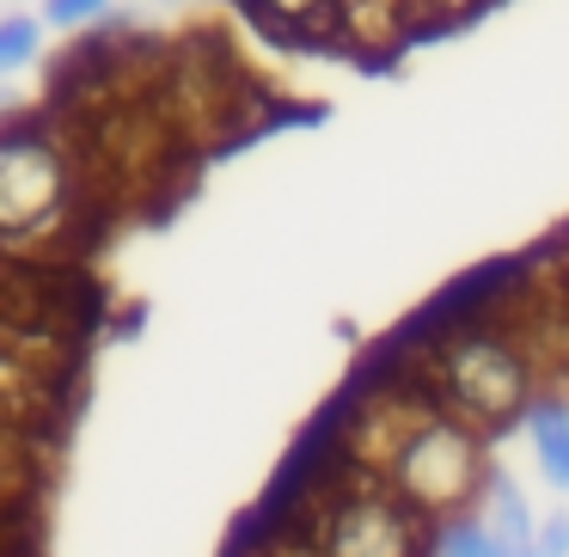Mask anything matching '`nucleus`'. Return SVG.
<instances>
[{
	"mask_svg": "<svg viewBox=\"0 0 569 557\" xmlns=\"http://www.w3.org/2000/svg\"><path fill=\"white\" fill-rule=\"evenodd\" d=\"M539 557H569V508L539 515Z\"/></svg>",
	"mask_w": 569,
	"mask_h": 557,
	"instance_id": "nucleus-15",
	"label": "nucleus"
},
{
	"mask_svg": "<svg viewBox=\"0 0 569 557\" xmlns=\"http://www.w3.org/2000/svg\"><path fill=\"white\" fill-rule=\"evenodd\" d=\"M417 374L429 380L435 405L447 417H459L466 429H478L483 441L520 429L532 410V398L545 392L532 374L527 349L471 300V312H447L422 331V349H410Z\"/></svg>",
	"mask_w": 569,
	"mask_h": 557,
	"instance_id": "nucleus-2",
	"label": "nucleus"
},
{
	"mask_svg": "<svg viewBox=\"0 0 569 557\" xmlns=\"http://www.w3.org/2000/svg\"><path fill=\"white\" fill-rule=\"evenodd\" d=\"M496 0H410V26H417V43L447 38V31H466L490 13Z\"/></svg>",
	"mask_w": 569,
	"mask_h": 557,
	"instance_id": "nucleus-11",
	"label": "nucleus"
},
{
	"mask_svg": "<svg viewBox=\"0 0 569 557\" xmlns=\"http://www.w3.org/2000/svg\"><path fill=\"white\" fill-rule=\"evenodd\" d=\"M331 50L356 68H398L417 50L410 0H331Z\"/></svg>",
	"mask_w": 569,
	"mask_h": 557,
	"instance_id": "nucleus-6",
	"label": "nucleus"
},
{
	"mask_svg": "<svg viewBox=\"0 0 569 557\" xmlns=\"http://www.w3.org/2000/svg\"><path fill=\"white\" fill-rule=\"evenodd\" d=\"M99 227L104 215L50 117H0V258L80 270Z\"/></svg>",
	"mask_w": 569,
	"mask_h": 557,
	"instance_id": "nucleus-1",
	"label": "nucleus"
},
{
	"mask_svg": "<svg viewBox=\"0 0 569 557\" xmlns=\"http://www.w3.org/2000/svg\"><path fill=\"white\" fill-rule=\"evenodd\" d=\"M111 13V0H43V26L56 31H92Z\"/></svg>",
	"mask_w": 569,
	"mask_h": 557,
	"instance_id": "nucleus-14",
	"label": "nucleus"
},
{
	"mask_svg": "<svg viewBox=\"0 0 569 557\" xmlns=\"http://www.w3.org/2000/svg\"><path fill=\"white\" fill-rule=\"evenodd\" d=\"M435 557H496V539H490L478 508L447 520V527H435Z\"/></svg>",
	"mask_w": 569,
	"mask_h": 557,
	"instance_id": "nucleus-12",
	"label": "nucleus"
},
{
	"mask_svg": "<svg viewBox=\"0 0 569 557\" xmlns=\"http://www.w3.org/2000/svg\"><path fill=\"white\" fill-rule=\"evenodd\" d=\"M258 31L300 50H331V0H233Z\"/></svg>",
	"mask_w": 569,
	"mask_h": 557,
	"instance_id": "nucleus-9",
	"label": "nucleus"
},
{
	"mask_svg": "<svg viewBox=\"0 0 569 557\" xmlns=\"http://www.w3.org/2000/svg\"><path fill=\"white\" fill-rule=\"evenodd\" d=\"M38 50H43V19H31V13L0 19V74L31 68V56H38Z\"/></svg>",
	"mask_w": 569,
	"mask_h": 557,
	"instance_id": "nucleus-13",
	"label": "nucleus"
},
{
	"mask_svg": "<svg viewBox=\"0 0 569 557\" xmlns=\"http://www.w3.org/2000/svg\"><path fill=\"white\" fill-rule=\"evenodd\" d=\"M166 7H172V0H166Z\"/></svg>",
	"mask_w": 569,
	"mask_h": 557,
	"instance_id": "nucleus-16",
	"label": "nucleus"
},
{
	"mask_svg": "<svg viewBox=\"0 0 569 557\" xmlns=\"http://www.w3.org/2000/svg\"><path fill=\"white\" fill-rule=\"evenodd\" d=\"M68 392H74V380H62V374L38 368V361L13 356V349L0 344V417L7 422L43 435L68 410Z\"/></svg>",
	"mask_w": 569,
	"mask_h": 557,
	"instance_id": "nucleus-7",
	"label": "nucleus"
},
{
	"mask_svg": "<svg viewBox=\"0 0 569 557\" xmlns=\"http://www.w3.org/2000/svg\"><path fill=\"white\" fill-rule=\"evenodd\" d=\"M520 429H527V447H532L539 478L569 496V392H539Z\"/></svg>",
	"mask_w": 569,
	"mask_h": 557,
	"instance_id": "nucleus-10",
	"label": "nucleus"
},
{
	"mask_svg": "<svg viewBox=\"0 0 569 557\" xmlns=\"http://www.w3.org/2000/svg\"><path fill=\"white\" fill-rule=\"evenodd\" d=\"M490 447L496 441H483L478 429H466L459 417L441 410L435 422H422V429L410 435V447L398 454V466L386 471V484H392L429 527H447V520L471 515V508L483 503V490H490V478H496Z\"/></svg>",
	"mask_w": 569,
	"mask_h": 557,
	"instance_id": "nucleus-5",
	"label": "nucleus"
},
{
	"mask_svg": "<svg viewBox=\"0 0 569 557\" xmlns=\"http://www.w3.org/2000/svg\"><path fill=\"white\" fill-rule=\"evenodd\" d=\"M478 515H483V527H490V539H496V557H539V515H532L527 490H520L502 466H496Z\"/></svg>",
	"mask_w": 569,
	"mask_h": 557,
	"instance_id": "nucleus-8",
	"label": "nucleus"
},
{
	"mask_svg": "<svg viewBox=\"0 0 569 557\" xmlns=\"http://www.w3.org/2000/svg\"><path fill=\"white\" fill-rule=\"evenodd\" d=\"M435 417H441V405H435L429 380L417 374V361L392 356L349 386V398L337 405L331 429H325V454H331L337 466L386 478V471L398 466V454L410 447V435Z\"/></svg>",
	"mask_w": 569,
	"mask_h": 557,
	"instance_id": "nucleus-4",
	"label": "nucleus"
},
{
	"mask_svg": "<svg viewBox=\"0 0 569 557\" xmlns=\"http://www.w3.org/2000/svg\"><path fill=\"white\" fill-rule=\"evenodd\" d=\"M288 527L319 557H435V527L386 478L356 466H325L319 484L288 508Z\"/></svg>",
	"mask_w": 569,
	"mask_h": 557,
	"instance_id": "nucleus-3",
	"label": "nucleus"
}]
</instances>
